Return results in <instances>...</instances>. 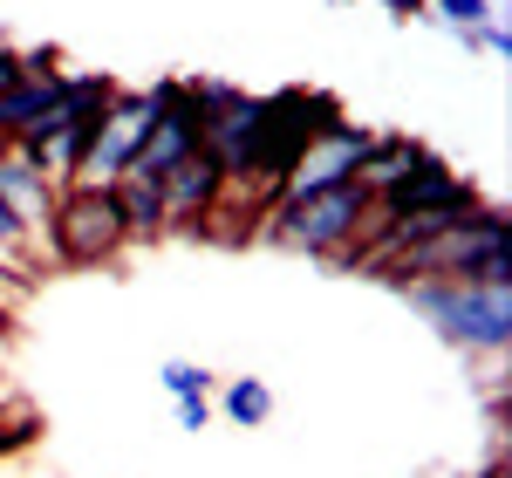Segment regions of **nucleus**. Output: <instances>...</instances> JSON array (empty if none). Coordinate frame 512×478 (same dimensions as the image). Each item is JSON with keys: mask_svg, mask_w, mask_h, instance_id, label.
Instances as JSON below:
<instances>
[{"mask_svg": "<svg viewBox=\"0 0 512 478\" xmlns=\"http://www.w3.org/2000/svg\"><path fill=\"white\" fill-rule=\"evenodd\" d=\"M376 226V199H369V185H315V192H280L274 212H267V233L287 239V246H308L321 260H349L355 246L369 239Z\"/></svg>", "mask_w": 512, "mask_h": 478, "instance_id": "f257e3e1", "label": "nucleus"}, {"mask_svg": "<svg viewBox=\"0 0 512 478\" xmlns=\"http://www.w3.org/2000/svg\"><path fill=\"white\" fill-rule=\"evenodd\" d=\"M117 96H123V89L110 76H69V103L41 123V130L14 137V151L35 158L55 185H76L82 171H89V151H96V137H103L110 110H117Z\"/></svg>", "mask_w": 512, "mask_h": 478, "instance_id": "f03ea898", "label": "nucleus"}, {"mask_svg": "<svg viewBox=\"0 0 512 478\" xmlns=\"http://www.w3.org/2000/svg\"><path fill=\"white\" fill-rule=\"evenodd\" d=\"M41 233H48V253L62 267H110L123 246H130L117 185H96V178L62 185L55 205H48V219H41Z\"/></svg>", "mask_w": 512, "mask_h": 478, "instance_id": "7ed1b4c3", "label": "nucleus"}, {"mask_svg": "<svg viewBox=\"0 0 512 478\" xmlns=\"http://www.w3.org/2000/svg\"><path fill=\"white\" fill-rule=\"evenodd\" d=\"M410 301H417V315L431 321V335H444L465 356H506L512 349V287H451V280H431V287H410Z\"/></svg>", "mask_w": 512, "mask_h": 478, "instance_id": "20e7f679", "label": "nucleus"}, {"mask_svg": "<svg viewBox=\"0 0 512 478\" xmlns=\"http://www.w3.org/2000/svg\"><path fill=\"white\" fill-rule=\"evenodd\" d=\"M158 117V89H123L110 123H103V137H96V151H89V171L82 178H96V185H117L137 171V151H144V123Z\"/></svg>", "mask_w": 512, "mask_h": 478, "instance_id": "39448f33", "label": "nucleus"}, {"mask_svg": "<svg viewBox=\"0 0 512 478\" xmlns=\"http://www.w3.org/2000/svg\"><path fill=\"white\" fill-rule=\"evenodd\" d=\"M62 103H69L62 55H55V48H28V76H21V89H14L7 103H0V137H28V130H41Z\"/></svg>", "mask_w": 512, "mask_h": 478, "instance_id": "423d86ee", "label": "nucleus"}, {"mask_svg": "<svg viewBox=\"0 0 512 478\" xmlns=\"http://www.w3.org/2000/svg\"><path fill=\"white\" fill-rule=\"evenodd\" d=\"M226 205V178L212 158H185L164 178V212H171V233H205V219Z\"/></svg>", "mask_w": 512, "mask_h": 478, "instance_id": "0eeeda50", "label": "nucleus"}, {"mask_svg": "<svg viewBox=\"0 0 512 478\" xmlns=\"http://www.w3.org/2000/svg\"><path fill=\"white\" fill-rule=\"evenodd\" d=\"M55 192H62V185H55V178H48L35 158H21V151H7V158H0V199L14 205L28 226H41V219H48Z\"/></svg>", "mask_w": 512, "mask_h": 478, "instance_id": "6e6552de", "label": "nucleus"}, {"mask_svg": "<svg viewBox=\"0 0 512 478\" xmlns=\"http://www.w3.org/2000/svg\"><path fill=\"white\" fill-rule=\"evenodd\" d=\"M117 199H123V226H130V239H158L171 233V212H164V185L158 178H117Z\"/></svg>", "mask_w": 512, "mask_h": 478, "instance_id": "1a4fd4ad", "label": "nucleus"}, {"mask_svg": "<svg viewBox=\"0 0 512 478\" xmlns=\"http://www.w3.org/2000/svg\"><path fill=\"white\" fill-rule=\"evenodd\" d=\"M212 397L226 410V424H239V431H260V424L274 417V383H260V376H233V383H219Z\"/></svg>", "mask_w": 512, "mask_h": 478, "instance_id": "9d476101", "label": "nucleus"}, {"mask_svg": "<svg viewBox=\"0 0 512 478\" xmlns=\"http://www.w3.org/2000/svg\"><path fill=\"white\" fill-rule=\"evenodd\" d=\"M158 383H164L178 403H185V397H212V390H219V376H212V369H198V362H164Z\"/></svg>", "mask_w": 512, "mask_h": 478, "instance_id": "9b49d317", "label": "nucleus"}, {"mask_svg": "<svg viewBox=\"0 0 512 478\" xmlns=\"http://www.w3.org/2000/svg\"><path fill=\"white\" fill-rule=\"evenodd\" d=\"M431 21L458 28V35H478L485 21H499V7H485V0H444V7H431Z\"/></svg>", "mask_w": 512, "mask_h": 478, "instance_id": "f8f14e48", "label": "nucleus"}, {"mask_svg": "<svg viewBox=\"0 0 512 478\" xmlns=\"http://www.w3.org/2000/svg\"><path fill=\"white\" fill-rule=\"evenodd\" d=\"M28 239H35V226H28L14 205L0 199V246H7V253H28Z\"/></svg>", "mask_w": 512, "mask_h": 478, "instance_id": "ddd939ff", "label": "nucleus"}, {"mask_svg": "<svg viewBox=\"0 0 512 478\" xmlns=\"http://www.w3.org/2000/svg\"><path fill=\"white\" fill-rule=\"evenodd\" d=\"M21 76H28V55H21V48H7V41H0V103H7V96H14V89H21Z\"/></svg>", "mask_w": 512, "mask_h": 478, "instance_id": "4468645a", "label": "nucleus"}, {"mask_svg": "<svg viewBox=\"0 0 512 478\" xmlns=\"http://www.w3.org/2000/svg\"><path fill=\"white\" fill-rule=\"evenodd\" d=\"M205 424H212V397H185L178 403V431H185V438H198Z\"/></svg>", "mask_w": 512, "mask_h": 478, "instance_id": "2eb2a0df", "label": "nucleus"}]
</instances>
